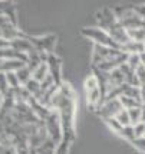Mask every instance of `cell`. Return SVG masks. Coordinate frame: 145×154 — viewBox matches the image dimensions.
I'll return each instance as SVG.
<instances>
[{
	"label": "cell",
	"instance_id": "5",
	"mask_svg": "<svg viewBox=\"0 0 145 154\" xmlns=\"http://www.w3.org/2000/svg\"><path fill=\"white\" fill-rule=\"evenodd\" d=\"M46 131L49 134V138L58 146L63 138V127L60 121L59 112H50V115L46 118Z\"/></svg>",
	"mask_w": 145,
	"mask_h": 154
},
{
	"label": "cell",
	"instance_id": "15",
	"mask_svg": "<svg viewBox=\"0 0 145 154\" xmlns=\"http://www.w3.org/2000/svg\"><path fill=\"white\" fill-rule=\"evenodd\" d=\"M16 75H17V78H19V82H20V85H22V87H25L27 82L33 78L32 69H30V68H27L26 65H25L23 68H20L19 71L16 72Z\"/></svg>",
	"mask_w": 145,
	"mask_h": 154
},
{
	"label": "cell",
	"instance_id": "14",
	"mask_svg": "<svg viewBox=\"0 0 145 154\" xmlns=\"http://www.w3.org/2000/svg\"><path fill=\"white\" fill-rule=\"evenodd\" d=\"M49 75H50L49 74V66H47L46 62H43L42 65H39V66L33 71V79H36L38 82L42 84V82L49 76Z\"/></svg>",
	"mask_w": 145,
	"mask_h": 154
},
{
	"label": "cell",
	"instance_id": "24",
	"mask_svg": "<svg viewBox=\"0 0 145 154\" xmlns=\"http://www.w3.org/2000/svg\"><path fill=\"white\" fill-rule=\"evenodd\" d=\"M134 147L137 148L138 151L145 154V137H139V138H135V140L131 143Z\"/></svg>",
	"mask_w": 145,
	"mask_h": 154
},
{
	"label": "cell",
	"instance_id": "22",
	"mask_svg": "<svg viewBox=\"0 0 145 154\" xmlns=\"http://www.w3.org/2000/svg\"><path fill=\"white\" fill-rule=\"evenodd\" d=\"M126 65L129 68H132L134 71H137L142 63H141V55H129L128 60H126Z\"/></svg>",
	"mask_w": 145,
	"mask_h": 154
},
{
	"label": "cell",
	"instance_id": "7",
	"mask_svg": "<svg viewBox=\"0 0 145 154\" xmlns=\"http://www.w3.org/2000/svg\"><path fill=\"white\" fill-rule=\"evenodd\" d=\"M20 36H22V33L17 30L16 25L12 23L7 16L0 14V38H3V39L12 42V40L17 39Z\"/></svg>",
	"mask_w": 145,
	"mask_h": 154
},
{
	"label": "cell",
	"instance_id": "23",
	"mask_svg": "<svg viewBox=\"0 0 145 154\" xmlns=\"http://www.w3.org/2000/svg\"><path fill=\"white\" fill-rule=\"evenodd\" d=\"M104 121H105L106 125L109 127V130H112L113 133H116V134H119V133H121V130L124 128L118 121H116V118H108V120H104Z\"/></svg>",
	"mask_w": 145,
	"mask_h": 154
},
{
	"label": "cell",
	"instance_id": "16",
	"mask_svg": "<svg viewBox=\"0 0 145 154\" xmlns=\"http://www.w3.org/2000/svg\"><path fill=\"white\" fill-rule=\"evenodd\" d=\"M129 40L134 42H141L145 43V27H138V29H131V30H126Z\"/></svg>",
	"mask_w": 145,
	"mask_h": 154
},
{
	"label": "cell",
	"instance_id": "12",
	"mask_svg": "<svg viewBox=\"0 0 145 154\" xmlns=\"http://www.w3.org/2000/svg\"><path fill=\"white\" fill-rule=\"evenodd\" d=\"M121 51L128 55H142L145 54V43L129 40V42H126L125 45H122Z\"/></svg>",
	"mask_w": 145,
	"mask_h": 154
},
{
	"label": "cell",
	"instance_id": "13",
	"mask_svg": "<svg viewBox=\"0 0 145 154\" xmlns=\"http://www.w3.org/2000/svg\"><path fill=\"white\" fill-rule=\"evenodd\" d=\"M73 134H63V138L55 148V154H69V148L72 146Z\"/></svg>",
	"mask_w": 145,
	"mask_h": 154
},
{
	"label": "cell",
	"instance_id": "27",
	"mask_svg": "<svg viewBox=\"0 0 145 154\" xmlns=\"http://www.w3.org/2000/svg\"><path fill=\"white\" fill-rule=\"evenodd\" d=\"M134 10L137 12V13L145 20V5H139V6H135L134 7Z\"/></svg>",
	"mask_w": 145,
	"mask_h": 154
},
{
	"label": "cell",
	"instance_id": "32",
	"mask_svg": "<svg viewBox=\"0 0 145 154\" xmlns=\"http://www.w3.org/2000/svg\"><path fill=\"white\" fill-rule=\"evenodd\" d=\"M5 102V97H3V94L0 92V107H2V104Z\"/></svg>",
	"mask_w": 145,
	"mask_h": 154
},
{
	"label": "cell",
	"instance_id": "20",
	"mask_svg": "<svg viewBox=\"0 0 145 154\" xmlns=\"http://www.w3.org/2000/svg\"><path fill=\"white\" fill-rule=\"evenodd\" d=\"M119 135H121L122 138L128 140L129 143H132V141L137 138V137H135V130H134V125H128V127H124L122 130H121Z\"/></svg>",
	"mask_w": 145,
	"mask_h": 154
},
{
	"label": "cell",
	"instance_id": "25",
	"mask_svg": "<svg viewBox=\"0 0 145 154\" xmlns=\"http://www.w3.org/2000/svg\"><path fill=\"white\" fill-rule=\"evenodd\" d=\"M134 130H135V137L137 138L145 137V122H139L137 125H134Z\"/></svg>",
	"mask_w": 145,
	"mask_h": 154
},
{
	"label": "cell",
	"instance_id": "29",
	"mask_svg": "<svg viewBox=\"0 0 145 154\" xmlns=\"http://www.w3.org/2000/svg\"><path fill=\"white\" fill-rule=\"evenodd\" d=\"M141 98H142V104H145V84L141 85Z\"/></svg>",
	"mask_w": 145,
	"mask_h": 154
},
{
	"label": "cell",
	"instance_id": "11",
	"mask_svg": "<svg viewBox=\"0 0 145 154\" xmlns=\"http://www.w3.org/2000/svg\"><path fill=\"white\" fill-rule=\"evenodd\" d=\"M10 48L14 49V51H17L20 54H25V55H29L30 52H33L36 48L33 46V43L30 42L29 39V36H25V35H22L20 38L17 39H14L10 42Z\"/></svg>",
	"mask_w": 145,
	"mask_h": 154
},
{
	"label": "cell",
	"instance_id": "30",
	"mask_svg": "<svg viewBox=\"0 0 145 154\" xmlns=\"http://www.w3.org/2000/svg\"><path fill=\"white\" fill-rule=\"evenodd\" d=\"M142 122H145V104H142Z\"/></svg>",
	"mask_w": 145,
	"mask_h": 154
},
{
	"label": "cell",
	"instance_id": "31",
	"mask_svg": "<svg viewBox=\"0 0 145 154\" xmlns=\"http://www.w3.org/2000/svg\"><path fill=\"white\" fill-rule=\"evenodd\" d=\"M141 63H142V66H145V54L141 55Z\"/></svg>",
	"mask_w": 145,
	"mask_h": 154
},
{
	"label": "cell",
	"instance_id": "18",
	"mask_svg": "<svg viewBox=\"0 0 145 154\" xmlns=\"http://www.w3.org/2000/svg\"><path fill=\"white\" fill-rule=\"evenodd\" d=\"M121 104H122V107L125 108V109H132V108H137V107H142V104L138 102L137 100H134V98H129V97H125V95H122L121 98Z\"/></svg>",
	"mask_w": 145,
	"mask_h": 154
},
{
	"label": "cell",
	"instance_id": "2",
	"mask_svg": "<svg viewBox=\"0 0 145 154\" xmlns=\"http://www.w3.org/2000/svg\"><path fill=\"white\" fill-rule=\"evenodd\" d=\"M80 33L83 35L85 38L91 39L95 45L99 46H108V48H113V49H121V45L116 43L115 40L106 33L104 29H101L98 26H91V27H83L80 30Z\"/></svg>",
	"mask_w": 145,
	"mask_h": 154
},
{
	"label": "cell",
	"instance_id": "4",
	"mask_svg": "<svg viewBox=\"0 0 145 154\" xmlns=\"http://www.w3.org/2000/svg\"><path fill=\"white\" fill-rule=\"evenodd\" d=\"M85 92L88 104L92 108H99L102 101H104V94H102V88L99 84L98 78L95 75L88 76L85 81Z\"/></svg>",
	"mask_w": 145,
	"mask_h": 154
},
{
	"label": "cell",
	"instance_id": "1",
	"mask_svg": "<svg viewBox=\"0 0 145 154\" xmlns=\"http://www.w3.org/2000/svg\"><path fill=\"white\" fill-rule=\"evenodd\" d=\"M96 20H98V27L104 29L116 43L121 45V48L126 42H129V36H128L126 29L119 23L118 17L112 9H102L101 12H98Z\"/></svg>",
	"mask_w": 145,
	"mask_h": 154
},
{
	"label": "cell",
	"instance_id": "21",
	"mask_svg": "<svg viewBox=\"0 0 145 154\" xmlns=\"http://www.w3.org/2000/svg\"><path fill=\"white\" fill-rule=\"evenodd\" d=\"M12 89L9 87V82H7V76L5 72H0V92L3 94V97H6Z\"/></svg>",
	"mask_w": 145,
	"mask_h": 154
},
{
	"label": "cell",
	"instance_id": "3",
	"mask_svg": "<svg viewBox=\"0 0 145 154\" xmlns=\"http://www.w3.org/2000/svg\"><path fill=\"white\" fill-rule=\"evenodd\" d=\"M113 12L116 14L119 23L125 27L126 30L145 27V20L134 10V7L132 9H122V7H119V9H113Z\"/></svg>",
	"mask_w": 145,
	"mask_h": 154
},
{
	"label": "cell",
	"instance_id": "28",
	"mask_svg": "<svg viewBox=\"0 0 145 154\" xmlns=\"http://www.w3.org/2000/svg\"><path fill=\"white\" fill-rule=\"evenodd\" d=\"M9 48H10V40H6V39H3V38H0V51L9 49Z\"/></svg>",
	"mask_w": 145,
	"mask_h": 154
},
{
	"label": "cell",
	"instance_id": "17",
	"mask_svg": "<svg viewBox=\"0 0 145 154\" xmlns=\"http://www.w3.org/2000/svg\"><path fill=\"white\" fill-rule=\"evenodd\" d=\"M129 117H131V124L132 125H137L139 122H142V107H137L128 109Z\"/></svg>",
	"mask_w": 145,
	"mask_h": 154
},
{
	"label": "cell",
	"instance_id": "8",
	"mask_svg": "<svg viewBox=\"0 0 145 154\" xmlns=\"http://www.w3.org/2000/svg\"><path fill=\"white\" fill-rule=\"evenodd\" d=\"M121 49H113V48L108 46H99V45H93V54H92V62L93 66H96L99 63L109 60L111 58H113L115 55L118 54Z\"/></svg>",
	"mask_w": 145,
	"mask_h": 154
},
{
	"label": "cell",
	"instance_id": "26",
	"mask_svg": "<svg viewBox=\"0 0 145 154\" xmlns=\"http://www.w3.org/2000/svg\"><path fill=\"white\" fill-rule=\"evenodd\" d=\"M135 72H137V78H138L139 84H141V85H144V84H145V66H142V65H141V66H139Z\"/></svg>",
	"mask_w": 145,
	"mask_h": 154
},
{
	"label": "cell",
	"instance_id": "6",
	"mask_svg": "<svg viewBox=\"0 0 145 154\" xmlns=\"http://www.w3.org/2000/svg\"><path fill=\"white\" fill-rule=\"evenodd\" d=\"M122 109H125V108L122 107L119 98L118 100H109L101 104L98 114L102 117V120H108V118H115Z\"/></svg>",
	"mask_w": 145,
	"mask_h": 154
},
{
	"label": "cell",
	"instance_id": "19",
	"mask_svg": "<svg viewBox=\"0 0 145 154\" xmlns=\"http://www.w3.org/2000/svg\"><path fill=\"white\" fill-rule=\"evenodd\" d=\"M116 121H118L119 124L122 125V127H128V125H132L131 124V117H129V112H128V109H122L121 112H119L116 117Z\"/></svg>",
	"mask_w": 145,
	"mask_h": 154
},
{
	"label": "cell",
	"instance_id": "9",
	"mask_svg": "<svg viewBox=\"0 0 145 154\" xmlns=\"http://www.w3.org/2000/svg\"><path fill=\"white\" fill-rule=\"evenodd\" d=\"M46 63L49 66V74L53 78L55 84L60 87L62 85V60L60 58H58L55 54H49Z\"/></svg>",
	"mask_w": 145,
	"mask_h": 154
},
{
	"label": "cell",
	"instance_id": "10",
	"mask_svg": "<svg viewBox=\"0 0 145 154\" xmlns=\"http://www.w3.org/2000/svg\"><path fill=\"white\" fill-rule=\"evenodd\" d=\"M33 46L36 48L39 52H46V54H53V46L56 43V36L53 35H46V36H40V38H32L29 36Z\"/></svg>",
	"mask_w": 145,
	"mask_h": 154
}]
</instances>
